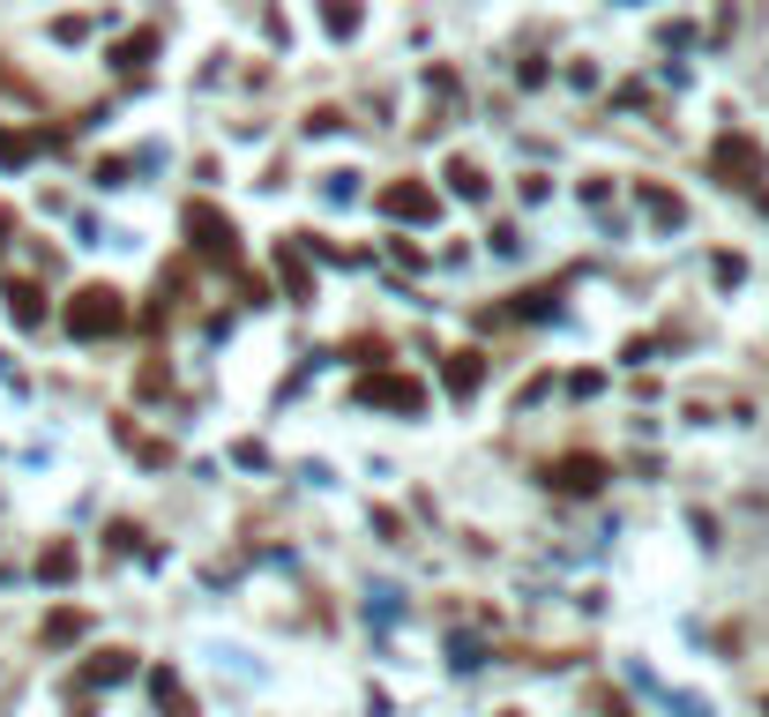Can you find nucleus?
Returning <instances> with one entry per match:
<instances>
[{
    "label": "nucleus",
    "instance_id": "obj_4",
    "mask_svg": "<svg viewBox=\"0 0 769 717\" xmlns=\"http://www.w3.org/2000/svg\"><path fill=\"white\" fill-rule=\"evenodd\" d=\"M351 404H382V412H404V419H419V412H427V381L374 367V374H359V381H351Z\"/></svg>",
    "mask_w": 769,
    "mask_h": 717
},
{
    "label": "nucleus",
    "instance_id": "obj_1",
    "mask_svg": "<svg viewBox=\"0 0 769 717\" xmlns=\"http://www.w3.org/2000/svg\"><path fill=\"white\" fill-rule=\"evenodd\" d=\"M60 322H68V337H75V344L120 337V329H128V299L113 292V285H83V292L68 299V314H60Z\"/></svg>",
    "mask_w": 769,
    "mask_h": 717
},
{
    "label": "nucleus",
    "instance_id": "obj_17",
    "mask_svg": "<svg viewBox=\"0 0 769 717\" xmlns=\"http://www.w3.org/2000/svg\"><path fill=\"white\" fill-rule=\"evenodd\" d=\"M38 576H45V583H68V576H75V546H45L38 553Z\"/></svg>",
    "mask_w": 769,
    "mask_h": 717
},
{
    "label": "nucleus",
    "instance_id": "obj_13",
    "mask_svg": "<svg viewBox=\"0 0 769 717\" xmlns=\"http://www.w3.org/2000/svg\"><path fill=\"white\" fill-rule=\"evenodd\" d=\"M53 135H31V127H0V172H15V165H31Z\"/></svg>",
    "mask_w": 769,
    "mask_h": 717
},
{
    "label": "nucleus",
    "instance_id": "obj_19",
    "mask_svg": "<svg viewBox=\"0 0 769 717\" xmlns=\"http://www.w3.org/2000/svg\"><path fill=\"white\" fill-rule=\"evenodd\" d=\"M322 23H329L337 38H351V31H359V8H322Z\"/></svg>",
    "mask_w": 769,
    "mask_h": 717
},
{
    "label": "nucleus",
    "instance_id": "obj_20",
    "mask_svg": "<svg viewBox=\"0 0 769 717\" xmlns=\"http://www.w3.org/2000/svg\"><path fill=\"white\" fill-rule=\"evenodd\" d=\"M509 717H515V710H509Z\"/></svg>",
    "mask_w": 769,
    "mask_h": 717
},
{
    "label": "nucleus",
    "instance_id": "obj_14",
    "mask_svg": "<svg viewBox=\"0 0 769 717\" xmlns=\"http://www.w3.org/2000/svg\"><path fill=\"white\" fill-rule=\"evenodd\" d=\"M83 635H90V613H83V605L45 613V643H53V650H60V643H83Z\"/></svg>",
    "mask_w": 769,
    "mask_h": 717
},
{
    "label": "nucleus",
    "instance_id": "obj_11",
    "mask_svg": "<svg viewBox=\"0 0 769 717\" xmlns=\"http://www.w3.org/2000/svg\"><path fill=\"white\" fill-rule=\"evenodd\" d=\"M636 203H642L650 217H657L665 232H673V224H687V203L673 195V187H657V180H642V187H636Z\"/></svg>",
    "mask_w": 769,
    "mask_h": 717
},
{
    "label": "nucleus",
    "instance_id": "obj_3",
    "mask_svg": "<svg viewBox=\"0 0 769 717\" xmlns=\"http://www.w3.org/2000/svg\"><path fill=\"white\" fill-rule=\"evenodd\" d=\"M179 232L195 240V254H210V262H240V224L217 210V203H187L179 210Z\"/></svg>",
    "mask_w": 769,
    "mask_h": 717
},
{
    "label": "nucleus",
    "instance_id": "obj_12",
    "mask_svg": "<svg viewBox=\"0 0 769 717\" xmlns=\"http://www.w3.org/2000/svg\"><path fill=\"white\" fill-rule=\"evenodd\" d=\"M128 673H135V658H128V650H97V658L83 666V680H75V687H120Z\"/></svg>",
    "mask_w": 769,
    "mask_h": 717
},
{
    "label": "nucleus",
    "instance_id": "obj_15",
    "mask_svg": "<svg viewBox=\"0 0 769 717\" xmlns=\"http://www.w3.org/2000/svg\"><path fill=\"white\" fill-rule=\"evenodd\" d=\"M448 195H464V203H486V172L470 165V158H448Z\"/></svg>",
    "mask_w": 769,
    "mask_h": 717
},
{
    "label": "nucleus",
    "instance_id": "obj_8",
    "mask_svg": "<svg viewBox=\"0 0 769 717\" xmlns=\"http://www.w3.org/2000/svg\"><path fill=\"white\" fill-rule=\"evenodd\" d=\"M150 703H158L165 717H195V695H187V680L172 673V666H158V673H150Z\"/></svg>",
    "mask_w": 769,
    "mask_h": 717
},
{
    "label": "nucleus",
    "instance_id": "obj_10",
    "mask_svg": "<svg viewBox=\"0 0 769 717\" xmlns=\"http://www.w3.org/2000/svg\"><path fill=\"white\" fill-rule=\"evenodd\" d=\"M8 314H15V329H38L45 322V292L31 277H8Z\"/></svg>",
    "mask_w": 769,
    "mask_h": 717
},
{
    "label": "nucleus",
    "instance_id": "obj_7",
    "mask_svg": "<svg viewBox=\"0 0 769 717\" xmlns=\"http://www.w3.org/2000/svg\"><path fill=\"white\" fill-rule=\"evenodd\" d=\"M277 285H284V299H292V307H306V299H314V269H306V247H300V240H277Z\"/></svg>",
    "mask_w": 769,
    "mask_h": 717
},
{
    "label": "nucleus",
    "instance_id": "obj_2",
    "mask_svg": "<svg viewBox=\"0 0 769 717\" xmlns=\"http://www.w3.org/2000/svg\"><path fill=\"white\" fill-rule=\"evenodd\" d=\"M769 172V158H762V142L747 135V127H725L718 142H710V180H725V187H755Z\"/></svg>",
    "mask_w": 769,
    "mask_h": 717
},
{
    "label": "nucleus",
    "instance_id": "obj_6",
    "mask_svg": "<svg viewBox=\"0 0 769 717\" xmlns=\"http://www.w3.org/2000/svg\"><path fill=\"white\" fill-rule=\"evenodd\" d=\"M546 478H554V494H583V501H591V494H605L613 471H605V456H560Z\"/></svg>",
    "mask_w": 769,
    "mask_h": 717
},
{
    "label": "nucleus",
    "instance_id": "obj_5",
    "mask_svg": "<svg viewBox=\"0 0 769 717\" xmlns=\"http://www.w3.org/2000/svg\"><path fill=\"white\" fill-rule=\"evenodd\" d=\"M433 187H419V180H388L382 187V217H396V224H433Z\"/></svg>",
    "mask_w": 769,
    "mask_h": 717
},
{
    "label": "nucleus",
    "instance_id": "obj_18",
    "mask_svg": "<svg viewBox=\"0 0 769 717\" xmlns=\"http://www.w3.org/2000/svg\"><path fill=\"white\" fill-rule=\"evenodd\" d=\"M135 389H142V396H165V389H172V374H165V367H158V359H150V367L135 374Z\"/></svg>",
    "mask_w": 769,
    "mask_h": 717
},
{
    "label": "nucleus",
    "instance_id": "obj_9",
    "mask_svg": "<svg viewBox=\"0 0 769 717\" xmlns=\"http://www.w3.org/2000/svg\"><path fill=\"white\" fill-rule=\"evenodd\" d=\"M441 381H448V396H478L486 359H478V351H448V359H441Z\"/></svg>",
    "mask_w": 769,
    "mask_h": 717
},
{
    "label": "nucleus",
    "instance_id": "obj_16",
    "mask_svg": "<svg viewBox=\"0 0 769 717\" xmlns=\"http://www.w3.org/2000/svg\"><path fill=\"white\" fill-rule=\"evenodd\" d=\"M150 53H158V31H135V38L113 45V68H128V76H135V68H142Z\"/></svg>",
    "mask_w": 769,
    "mask_h": 717
}]
</instances>
